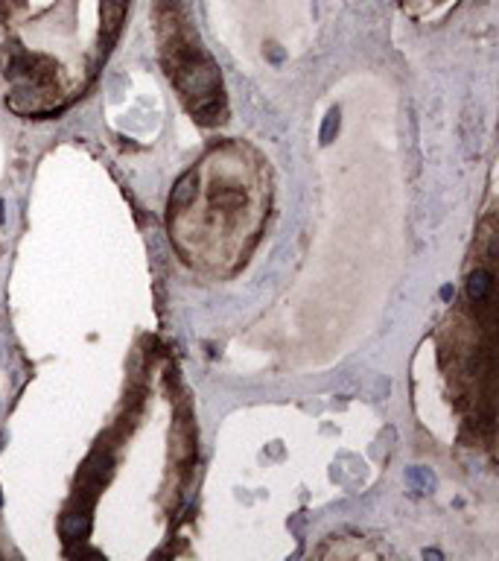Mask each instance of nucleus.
<instances>
[{"instance_id":"nucleus-3","label":"nucleus","mask_w":499,"mask_h":561,"mask_svg":"<svg viewBox=\"0 0 499 561\" xmlns=\"http://www.w3.org/2000/svg\"><path fill=\"white\" fill-rule=\"evenodd\" d=\"M88 529H91L88 515H65V520H62V535H65L68 541H79V538H85V535H88Z\"/></svg>"},{"instance_id":"nucleus-1","label":"nucleus","mask_w":499,"mask_h":561,"mask_svg":"<svg viewBox=\"0 0 499 561\" xmlns=\"http://www.w3.org/2000/svg\"><path fill=\"white\" fill-rule=\"evenodd\" d=\"M467 292H470V301L482 310H490L493 301V275L488 269H476L467 281Z\"/></svg>"},{"instance_id":"nucleus-4","label":"nucleus","mask_w":499,"mask_h":561,"mask_svg":"<svg viewBox=\"0 0 499 561\" xmlns=\"http://www.w3.org/2000/svg\"><path fill=\"white\" fill-rule=\"evenodd\" d=\"M193 193H196V170H190L187 176H181V181L176 184L173 191V199H170V208H181L193 199Z\"/></svg>"},{"instance_id":"nucleus-2","label":"nucleus","mask_w":499,"mask_h":561,"mask_svg":"<svg viewBox=\"0 0 499 561\" xmlns=\"http://www.w3.org/2000/svg\"><path fill=\"white\" fill-rule=\"evenodd\" d=\"M123 15H126V0H102V21H105V33H108V41L117 36Z\"/></svg>"},{"instance_id":"nucleus-5","label":"nucleus","mask_w":499,"mask_h":561,"mask_svg":"<svg viewBox=\"0 0 499 561\" xmlns=\"http://www.w3.org/2000/svg\"><path fill=\"white\" fill-rule=\"evenodd\" d=\"M336 132H339V109H333L324 120V129H321V144H330Z\"/></svg>"},{"instance_id":"nucleus-6","label":"nucleus","mask_w":499,"mask_h":561,"mask_svg":"<svg viewBox=\"0 0 499 561\" xmlns=\"http://www.w3.org/2000/svg\"><path fill=\"white\" fill-rule=\"evenodd\" d=\"M166 4H170V6H176V4H178V0H166Z\"/></svg>"}]
</instances>
